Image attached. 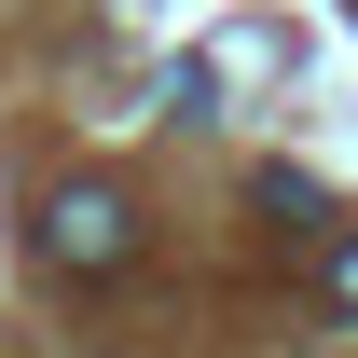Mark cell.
Segmentation results:
<instances>
[{"mask_svg":"<svg viewBox=\"0 0 358 358\" xmlns=\"http://www.w3.org/2000/svg\"><path fill=\"white\" fill-rule=\"evenodd\" d=\"M55 262H69V275H110V262H124V248H138V207H124V193H55Z\"/></svg>","mask_w":358,"mask_h":358,"instance_id":"obj_1","label":"cell"},{"mask_svg":"<svg viewBox=\"0 0 358 358\" xmlns=\"http://www.w3.org/2000/svg\"><path fill=\"white\" fill-rule=\"evenodd\" d=\"M331 317H345V345H358V234H331Z\"/></svg>","mask_w":358,"mask_h":358,"instance_id":"obj_3","label":"cell"},{"mask_svg":"<svg viewBox=\"0 0 358 358\" xmlns=\"http://www.w3.org/2000/svg\"><path fill=\"white\" fill-rule=\"evenodd\" d=\"M262 221H289V234H317V221H331V207H317V179H289V166H275V179H262Z\"/></svg>","mask_w":358,"mask_h":358,"instance_id":"obj_2","label":"cell"}]
</instances>
